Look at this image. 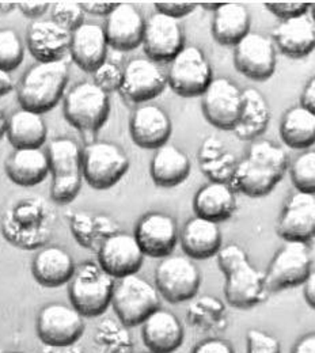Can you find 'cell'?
I'll return each instance as SVG.
<instances>
[{
  "instance_id": "cell-52",
  "label": "cell",
  "mask_w": 315,
  "mask_h": 353,
  "mask_svg": "<svg viewBox=\"0 0 315 353\" xmlns=\"http://www.w3.org/2000/svg\"><path fill=\"white\" fill-rule=\"evenodd\" d=\"M17 8V3L12 1H0V17L11 14Z\"/></svg>"
},
{
  "instance_id": "cell-14",
  "label": "cell",
  "mask_w": 315,
  "mask_h": 353,
  "mask_svg": "<svg viewBox=\"0 0 315 353\" xmlns=\"http://www.w3.org/2000/svg\"><path fill=\"white\" fill-rule=\"evenodd\" d=\"M276 46L268 36L250 32L234 46V65L250 81H268L276 71Z\"/></svg>"
},
{
  "instance_id": "cell-55",
  "label": "cell",
  "mask_w": 315,
  "mask_h": 353,
  "mask_svg": "<svg viewBox=\"0 0 315 353\" xmlns=\"http://www.w3.org/2000/svg\"><path fill=\"white\" fill-rule=\"evenodd\" d=\"M310 11H312V17H313V21L315 23V3L310 4Z\"/></svg>"
},
{
  "instance_id": "cell-33",
  "label": "cell",
  "mask_w": 315,
  "mask_h": 353,
  "mask_svg": "<svg viewBox=\"0 0 315 353\" xmlns=\"http://www.w3.org/2000/svg\"><path fill=\"white\" fill-rule=\"evenodd\" d=\"M46 133L45 120L40 113L21 108L8 117L6 134L14 148H41Z\"/></svg>"
},
{
  "instance_id": "cell-17",
  "label": "cell",
  "mask_w": 315,
  "mask_h": 353,
  "mask_svg": "<svg viewBox=\"0 0 315 353\" xmlns=\"http://www.w3.org/2000/svg\"><path fill=\"white\" fill-rule=\"evenodd\" d=\"M141 45L147 59L155 63L172 61L185 48V33L180 21L155 11L145 21Z\"/></svg>"
},
{
  "instance_id": "cell-9",
  "label": "cell",
  "mask_w": 315,
  "mask_h": 353,
  "mask_svg": "<svg viewBox=\"0 0 315 353\" xmlns=\"http://www.w3.org/2000/svg\"><path fill=\"white\" fill-rule=\"evenodd\" d=\"M167 85L180 97H201L211 82L212 67L205 53L194 45H189L170 61L166 75Z\"/></svg>"
},
{
  "instance_id": "cell-48",
  "label": "cell",
  "mask_w": 315,
  "mask_h": 353,
  "mask_svg": "<svg viewBox=\"0 0 315 353\" xmlns=\"http://www.w3.org/2000/svg\"><path fill=\"white\" fill-rule=\"evenodd\" d=\"M301 105L315 114V77L303 88V92L301 95Z\"/></svg>"
},
{
  "instance_id": "cell-51",
  "label": "cell",
  "mask_w": 315,
  "mask_h": 353,
  "mask_svg": "<svg viewBox=\"0 0 315 353\" xmlns=\"http://www.w3.org/2000/svg\"><path fill=\"white\" fill-rule=\"evenodd\" d=\"M12 88H14V82H12L11 75L8 72L0 70V97L11 92Z\"/></svg>"
},
{
  "instance_id": "cell-31",
  "label": "cell",
  "mask_w": 315,
  "mask_h": 353,
  "mask_svg": "<svg viewBox=\"0 0 315 353\" xmlns=\"http://www.w3.org/2000/svg\"><path fill=\"white\" fill-rule=\"evenodd\" d=\"M252 17L249 10L239 3H222L214 12L212 36L216 43L235 46L250 33Z\"/></svg>"
},
{
  "instance_id": "cell-10",
  "label": "cell",
  "mask_w": 315,
  "mask_h": 353,
  "mask_svg": "<svg viewBox=\"0 0 315 353\" xmlns=\"http://www.w3.org/2000/svg\"><path fill=\"white\" fill-rule=\"evenodd\" d=\"M36 330L45 347H72L85 334V316L72 306L49 303L40 310L37 315Z\"/></svg>"
},
{
  "instance_id": "cell-32",
  "label": "cell",
  "mask_w": 315,
  "mask_h": 353,
  "mask_svg": "<svg viewBox=\"0 0 315 353\" xmlns=\"http://www.w3.org/2000/svg\"><path fill=\"white\" fill-rule=\"evenodd\" d=\"M270 108L267 98L256 88L243 90V105L232 132L241 140H254L267 131Z\"/></svg>"
},
{
  "instance_id": "cell-34",
  "label": "cell",
  "mask_w": 315,
  "mask_h": 353,
  "mask_svg": "<svg viewBox=\"0 0 315 353\" xmlns=\"http://www.w3.org/2000/svg\"><path fill=\"white\" fill-rule=\"evenodd\" d=\"M280 137L292 150H307L315 144V114L302 105L288 109L280 121Z\"/></svg>"
},
{
  "instance_id": "cell-35",
  "label": "cell",
  "mask_w": 315,
  "mask_h": 353,
  "mask_svg": "<svg viewBox=\"0 0 315 353\" xmlns=\"http://www.w3.org/2000/svg\"><path fill=\"white\" fill-rule=\"evenodd\" d=\"M201 172L214 182L230 183L236 169V159L225 143L216 137H208L203 141L199 151Z\"/></svg>"
},
{
  "instance_id": "cell-2",
  "label": "cell",
  "mask_w": 315,
  "mask_h": 353,
  "mask_svg": "<svg viewBox=\"0 0 315 353\" xmlns=\"http://www.w3.org/2000/svg\"><path fill=\"white\" fill-rule=\"evenodd\" d=\"M225 274V302L235 309H253L267 299L265 273L250 264L246 252L236 243L222 246L216 254Z\"/></svg>"
},
{
  "instance_id": "cell-25",
  "label": "cell",
  "mask_w": 315,
  "mask_h": 353,
  "mask_svg": "<svg viewBox=\"0 0 315 353\" xmlns=\"http://www.w3.org/2000/svg\"><path fill=\"white\" fill-rule=\"evenodd\" d=\"M222 231L218 223L194 216L185 223L180 232L183 253L190 260H208L222 249Z\"/></svg>"
},
{
  "instance_id": "cell-12",
  "label": "cell",
  "mask_w": 315,
  "mask_h": 353,
  "mask_svg": "<svg viewBox=\"0 0 315 353\" xmlns=\"http://www.w3.org/2000/svg\"><path fill=\"white\" fill-rule=\"evenodd\" d=\"M312 266V252L307 243L285 242L274 254L265 272L268 292H278L303 285L313 272Z\"/></svg>"
},
{
  "instance_id": "cell-20",
  "label": "cell",
  "mask_w": 315,
  "mask_h": 353,
  "mask_svg": "<svg viewBox=\"0 0 315 353\" xmlns=\"http://www.w3.org/2000/svg\"><path fill=\"white\" fill-rule=\"evenodd\" d=\"M172 132V120L167 112L158 105H140L131 116L130 133L134 143L140 148L158 150L167 144Z\"/></svg>"
},
{
  "instance_id": "cell-1",
  "label": "cell",
  "mask_w": 315,
  "mask_h": 353,
  "mask_svg": "<svg viewBox=\"0 0 315 353\" xmlns=\"http://www.w3.org/2000/svg\"><path fill=\"white\" fill-rule=\"evenodd\" d=\"M287 169L288 155L284 148L270 140H258L238 162L230 185L247 197H264L277 186Z\"/></svg>"
},
{
  "instance_id": "cell-19",
  "label": "cell",
  "mask_w": 315,
  "mask_h": 353,
  "mask_svg": "<svg viewBox=\"0 0 315 353\" xmlns=\"http://www.w3.org/2000/svg\"><path fill=\"white\" fill-rule=\"evenodd\" d=\"M285 242L307 243L315 238V194L295 192L285 203L276 227Z\"/></svg>"
},
{
  "instance_id": "cell-13",
  "label": "cell",
  "mask_w": 315,
  "mask_h": 353,
  "mask_svg": "<svg viewBox=\"0 0 315 353\" xmlns=\"http://www.w3.org/2000/svg\"><path fill=\"white\" fill-rule=\"evenodd\" d=\"M243 105V90L227 78H216L201 95L205 120L222 131H234Z\"/></svg>"
},
{
  "instance_id": "cell-41",
  "label": "cell",
  "mask_w": 315,
  "mask_h": 353,
  "mask_svg": "<svg viewBox=\"0 0 315 353\" xmlns=\"http://www.w3.org/2000/svg\"><path fill=\"white\" fill-rule=\"evenodd\" d=\"M92 82L105 92L109 94L117 90L120 91L123 82V70L117 64L106 60L92 72Z\"/></svg>"
},
{
  "instance_id": "cell-47",
  "label": "cell",
  "mask_w": 315,
  "mask_h": 353,
  "mask_svg": "<svg viewBox=\"0 0 315 353\" xmlns=\"http://www.w3.org/2000/svg\"><path fill=\"white\" fill-rule=\"evenodd\" d=\"M119 3L114 1H82L81 6L85 12L96 15V17H108Z\"/></svg>"
},
{
  "instance_id": "cell-4",
  "label": "cell",
  "mask_w": 315,
  "mask_h": 353,
  "mask_svg": "<svg viewBox=\"0 0 315 353\" xmlns=\"http://www.w3.org/2000/svg\"><path fill=\"white\" fill-rule=\"evenodd\" d=\"M52 173L50 197L56 204H70L82 188V148L71 137H57L48 147Z\"/></svg>"
},
{
  "instance_id": "cell-39",
  "label": "cell",
  "mask_w": 315,
  "mask_h": 353,
  "mask_svg": "<svg viewBox=\"0 0 315 353\" xmlns=\"http://www.w3.org/2000/svg\"><path fill=\"white\" fill-rule=\"evenodd\" d=\"M289 176L296 192L315 194V151H305L291 165Z\"/></svg>"
},
{
  "instance_id": "cell-18",
  "label": "cell",
  "mask_w": 315,
  "mask_h": 353,
  "mask_svg": "<svg viewBox=\"0 0 315 353\" xmlns=\"http://www.w3.org/2000/svg\"><path fill=\"white\" fill-rule=\"evenodd\" d=\"M167 86V78L150 59H132L123 70L120 92L134 103H144L159 97Z\"/></svg>"
},
{
  "instance_id": "cell-22",
  "label": "cell",
  "mask_w": 315,
  "mask_h": 353,
  "mask_svg": "<svg viewBox=\"0 0 315 353\" xmlns=\"http://www.w3.org/2000/svg\"><path fill=\"white\" fill-rule=\"evenodd\" d=\"M140 326L141 339L148 352L174 353L183 344V325L169 310H155Z\"/></svg>"
},
{
  "instance_id": "cell-54",
  "label": "cell",
  "mask_w": 315,
  "mask_h": 353,
  "mask_svg": "<svg viewBox=\"0 0 315 353\" xmlns=\"http://www.w3.org/2000/svg\"><path fill=\"white\" fill-rule=\"evenodd\" d=\"M221 4H222V3H203L201 7L205 8V10H212V11L215 12V11L219 8Z\"/></svg>"
},
{
  "instance_id": "cell-21",
  "label": "cell",
  "mask_w": 315,
  "mask_h": 353,
  "mask_svg": "<svg viewBox=\"0 0 315 353\" xmlns=\"http://www.w3.org/2000/svg\"><path fill=\"white\" fill-rule=\"evenodd\" d=\"M144 28L145 19L131 3H119L103 26L108 44L120 52H130L143 44Z\"/></svg>"
},
{
  "instance_id": "cell-27",
  "label": "cell",
  "mask_w": 315,
  "mask_h": 353,
  "mask_svg": "<svg viewBox=\"0 0 315 353\" xmlns=\"http://www.w3.org/2000/svg\"><path fill=\"white\" fill-rule=\"evenodd\" d=\"M193 211L196 216L218 224L231 219L236 211L234 188L225 182L205 183L193 197Z\"/></svg>"
},
{
  "instance_id": "cell-40",
  "label": "cell",
  "mask_w": 315,
  "mask_h": 353,
  "mask_svg": "<svg viewBox=\"0 0 315 353\" xmlns=\"http://www.w3.org/2000/svg\"><path fill=\"white\" fill-rule=\"evenodd\" d=\"M85 14L77 1H57L52 6V21L71 33L85 23Z\"/></svg>"
},
{
  "instance_id": "cell-56",
  "label": "cell",
  "mask_w": 315,
  "mask_h": 353,
  "mask_svg": "<svg viewBox=\"0 0 315 353\" xmlns=\"http://www.w3.org/2000/svg\"><path fill=\"white\" fill-rule=\"evenodd\" d=\"M147 353H152V352H147Z\"/></svg>"
},
{
  "instance_id": "cell-50",
  "label": "cell",
  "mask_w": 315,
  "mask_h": 353,
  "mask_svg": "<svg viewBox=\"0 0 315 353\" xmlns=\"http://www.w3.org/2000/svg\"><path fill=\"white\" fill-rule=\"evenodd\" d=\"M303 287V296L307 305L315 310V270L310 273L307 280L305 281Z\"/></svg>"
},
{
  "instance_id": "cell-15",
  "label": "cell",
  "mask_w": 315,
  "mask_h": 353,
  "mask_svg": "<svg viewBox=\"0 0 315 353\" xmlns=\"http://www.w3.org/2000/svg\"><path fill=\"white\" fill-rule=\"evenodd\" d=\"M134 235L144 256L151 259L172 256L180 241L176 219L159 211H152L141 216L136 224Z\"/></svg>"
},
{
  "instance_id": "cell-45",
  "label": "cell",
  "mask_w": 315,
  "mask_h": 353,
  "mask_svg": "<svg viewBox=\"0 0 315 353\" xmlns=\"http://www.w3.org/2000/svg\"><path fill=\"white\" fill-rule=\"evenodd\" d=\"M190 353H235L230 341L223 339H207L200 341Z\"/></svg>"
},
{
  "instance_id": "cell-26",
  "label": "cell",
  "mask_w": 315,
  "mask_h": 353,
  "mask_svg": "<svg viewBox=\"0 0 315 353\" xmlns=\"http://www.w3.org/2000/svg\"><path fill=\"white\" fill-rule=\"evenodd\" d=\"M77 272L72 256L60 246H46L33 259L34 280L45 288H59L71 281Z\"/></svg>"
},
{
  "instance_id": "cell-53",
  "label": "cell",
  "mask_w": 315,
  "mask_h": 353,
  "mask_svg": "<svg viewBox=\"0 0 315 353\" xmlns=\"http://www.w3.org/2000/svg\"><path fill=\"white\" fill-rule=\"evenodd\" d=\"M7 121H8V119L6 117L3 110L0 109V139L7 133Z\"/></svg>"
},
{
  "instance_id": "cell-49",
  "label": "cell",
  "mask_w": 315,
  "mask_h": 353,
  "mask_svg": "<svg viewBox=\"0 0 315 353\" xmlns=\"http://www.w3.org/2000/svg\"><path fill=\"white\" fill-rule=\"evenodd\" d=\"M291 353H315V332L301 337L292 347Z\"/></svg>"
},
{
  "instance_id": "cell-36",
  "label": "cell",
  "mask_w": 315,
  "mask_h": 353,
  "mask_svg": "<svg viewBox=\"0 0 315 353\" xmlns=\"http://www.w3.org/2000/svg\"><path fill=\"white\" fill-rule=\"evenodd\" d=\"M187 319L190 325L203 332L222 330L227 326L225 305L210 295L194 298L187 310Z\"/></svg>"
},
{
  "instance_id": "cell-43",
  "label": "cell",
  "mask_w": 315,
  "mask_h": 353,
  "mask_svg": "<svg viewBox=\"0 0 315 353\" xmlns=\"http://www.w3.org/2000/svg\"><path fill=\"white\" fill-rule=\"evenodd\" d=\"M310 4L306 1H268L264 6L273 17L284 22L305 17L310 11Z\"/></svg>"
},
{
  "instance_id": "cell-11",
  "label": "cell",
  "mask_w": 315,
  "mask_h": 353,
  "mask_svg": "<svg viewBox=\"0 0 315 353\" xmlns=\"http://www.w3.org/2000/svg\"><path fill=\"white\" fill-rule=\"evenodd\" d=\"M201 274L186 256H169L155 269V287L169 303H183L197 296Z\"/></svg>"
},
{
  "instance_id": "cell-44",
  "label": "cell",
  "mask_w": 315,
  "mask_h": 353,
  "mask_svg": "<svg viewBox=\"0 0 315 353\" xmlns=\"http://www.w3.org/2000/svg\"><path fill=\"white\" fill-rule=\"evenodd\" d=\"M197 4L190 1H158L155 3V10L159 14L170 17L180 21L182 18L190 15L196 10Z\"/></svg>"
},
{
  "instance_id": "cell-24",
  "label": "cell",
  "mask_w": 315,
  "mask_h": 353,
  "mask_svg": "<svg viewBox=\"0 0 315 353\" xmlns=\"http://www.w3.org/2000/svg\"><path fill=\"white\" fill-rule=\"evenodd\" d=\"M108 39L101 25L85 22L71 33L70 54L85 72L92 74L108 56Z\"/></svg>"
},
{
  "instance_id": "cell-46",
  "label": "cell",
  "mask_w": 315,
  "mask_h": 353,
  "mask_svg": "<svg viewBox=\"0 0 315 353\" xmlns=\"http://www.w3.org/2000/svg\"><path fill=\"white\" fill-rule=\"evenodd\" d=\"M17 7L25 17L37 19L43 17L50 8V3L49 1H18Z\"/></svg>"
},
{
  "instance_id": "cell-6",
  "label": "cell",
  "mask_w": 315,
  "mask_h": 353,
  "mask_svg": "<svg viewBox=\"0 0 315 353\" xmlns=\"http://www.w3.org/2000/svg\"><path fill=\"white\" fill-rule=\"evenodd\" d=\"M112 307L124 326L135 327L161 307V295L144 277L127 276L116 280Z\"/></svg>"
},
{
  "instance_id": "cell-7",
  "label": "cell",
  "mask_w": 315,
  "mask_h": 353,
  "mask_svg": "<svg viewBox=\"0 0 315 353\" xmlns=\"http://www.w3.org/2000/svg\"><path fill=\"white\" fill-rule=\"evenodd\" d=\"M65 120L82 133H96L108 121L110 113L109 94L94 82H81L64 98Z\"/></svg>"
},
{
  "instance_id": "cell-29",
  "label": "cell",
  "mask_w": 315,
  "mask_h": 353,
  "mask_svg": "<svg viewBox=\"0 0 315 353\" xmlns=\"http://www.w3.org/2000/svg\"><path fill=\"white\" fill-rule=\"evenodd\" d=\"M7 176L19 186L41 183L50 173L49 158L41 148H15L6 159Z\"/></svg>"
},
{
  "instance_id": "cell-23",
  "label": "cell",
  "mask_w": 315,
  "mask_h": 353,
  "mask_svg": "<svg viewBox=\"0 0 315 353\" xmlns=\"http://www.w3.org/2000/svg\"><path fill=\"white\" fill-rule=\"evenodd\" d=\"M26 44L40 61H60L70 53L71 32L52 19H37L28 26Z\"/></svg>"
},
{
  "instance_id": "cell-30",
  "label": "cell",
  "mask_w": 315,
  "mask_h": 353,
  "mask_svg": "<svg viewBox=\"0 0 315 353\" xmlns=\"http://www.w3.org/2000/svg\"><path fill=\"white\" fill-rule=\"evenodd\" d=\"M192 163L186 152L174 144H165L155 150L150 162V176L161 188H174L187 179Z\"/></svg>"
},
{
  "instance_id": "cell-16",
  "label": "cell",
  "mask_w": 315,
  "mask_h": 353,
  "mask_svg": "<svg viewBox=\"0 0 315 353\" xmlns=\"http://www.w3.org/2000/svg\"><path fill=\"white\" fill-rule=\"evenodd\" d=\"M144 257L135 235L120 231L105 238L98 250V264L114 280L137 274Z\"/></svg>"
},
{
  "instance_id": "cell-5",
  "label": "cell",
  "mask_w": 315,
  "mask_h": 353,
  "mask_svg": "<svg viewBox=\"0 0 315 353\" xmlns=\"http://www.w3.org/2000/svg\"><path fill=\"white\" fill-rule=\"evenodd\" d=\"M116 280L108 274L99 264L85 263L68 283V296L71 306L85 318L102 315L112 306V296Z\"/></svg>"
},
{
  "instance_id": "cell-42",
  "label": "cell",
  "mask_w": 315,
  "mask_h": 353,
  "mask_svg": "<svg viewBox=\"0 0 315 353\" xmlns=\"http://www.w3.org/2000/svg\"><path fill=\"white\" fill-rule=\"evenodd\" d=\"M246 353H281V345L268 332L250 329L246 333Z\"/></svg>"
},
{
  "instance_id": "cell-28",
  "label": "cell",
  "mask_w": 315,
  "mask_h": 353,
  "mask_svg": "<svg viewBox=\"0 0 315 353\" xmlns=\"http://www.w3.org/2000/svg\"><path fill=\"white\" fill-rule=\"evenodd\" d=\"M274 46L287 57L303 59L315 49L314 23L305 15L280 22L272 33Z\"/></svg>"
},
{
  "instance_id": "cell-3",
  "label": "cell",
  "mask_w": 315,
  "mask_h": 353,
  "mask_svg": "<svg viewBox=\"0 0 315 353\" xmlns=\"http://www.w3.org/2000/svg\"><path fill=\"white\" fill-rule=\"evenodd\" d=\"M70 78L68 64L60 61H40L30 67L18 86L21 108L44 114L53 109L67 88Z\"/></svg>"
},
{
  "instance_id": "cell-8",
  "label": "cell",
  "mask_w": 315,
  "mask_h": 353,
  "mask_svg": "<svg viewBox=\"0 0 315 353\" xmlns=\"http://www.w3.org/2000/svg\"><path fill=\"white\" fill-rule=\"evenodd\" d=\"M125 151L110 141H90L82 148V176L95 190L117 185L130 170Z\"/></svg>"
},
{
  "instance_id": "cell-38",
  "label": "cell",
  "mask_w": 315,
  "mask_h": 353,
  "mask_svg": "<svg viewBox=\"0 0 315 353\" xmlns=\"http://www.w3.org/2000/svg\"><path fill=\"white\" fill-rule=\"evenodd\" d=\"M25 48L21 37L14 29H0V70L15 71L23 61Z\"/></svg>"
},
{
  "instance_id": "cell-37",
  "label": "cell",
  "mask_w": 315,
  "mask_h": 353,
  "mask_svg": "<svg viewBox=\"0 0 315 353\" xmlns=\"http://www.w3.org/2000/svg\"><path fill=\"white\" fill-rule=\"evenodd\" d=\"M127 326L117 325L112 319H106L98 329L96 341L102 347L103 353H132L134 345L130 334L125 332Z\"/></svg>"
}]
</instances>
